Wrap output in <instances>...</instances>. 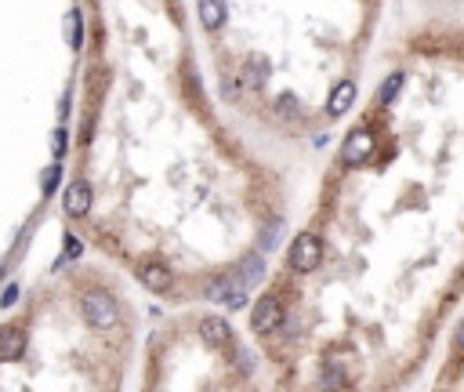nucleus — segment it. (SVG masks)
Returning a JSON list of instances; mask_svg holds the SVG:
<instances>
[{
    "label": "nucleus",
    "mask_w": 464,
    "mask_h": 392,
    "mask_svg": "<svg viewBox=\"0 0 464 392\" xmlns=\"http://www.w3.org/2000/svg\"><path fill=\"white\" fill-rule=\"evenodd\" d=\"M403 84H407V77H403V73H392V77H388V80L381 84V95H378V99H381V102L388 106V102H392V99L399 95V87H403Z\"/></svg>",
    "instance_id": "nucleus-12"
},
{
    "label": "nucleus",
    "mask_w": 464,
    "mask_h": 392,
    "mask_svg": "<svg viewBox=\"0 0 464 392\" xmlns=\"http://www.w3.org/2000/svg\"><path fill=\"white\" fill-rule=\"evenodd\" d=\"M80 240L77 236H66V247H62V258H58V265H66V262H73V258H80Z\"/></svg>",
    "instance_id": "nucleus-15"
},
{
    "label": "nucleus",
    "mask_w": 464,
    "mask_h": 392,
    "mask_svg": "<svg viewBox=\"0 0 464 392\" xmlns=\"http://www.w3.org/2000/svg\"><path fill=\"white\" fill-rule=\"evenodd\" d=\"M200 338H203V345L222 349V345H229V342H232V327H229L222 316H207V320L200 323Z\"/></svg>",
    "instance_id": "nucleus-8"
},
{
    "label": "nucleus",
    "mask_w": 464,
    "mask_h": 392,
    "mask_svg": "<svg viewBox=\"0 0 464 392\" xmlns=\"http://www.w3.org/2000/svg\"><path fill=\"white\" fill-rule=\"evenodd\" d=\"M138 280H142V287L157 291V294L171 291V284H174L167 262H160V258H145V262H138Z\"/></svg>",
    "instance_id": "nucleus-5"
},
{
    "label": "nucleus",
    "mask_w": 464,
    "mask_h": 392,
    "mask_svg": "<svg viewBox=\"0 0 464 392\" xmlns=\"http://www.w3.org/2000/svg\"><path fill=\"white\" fill-rule=\"evenodd\" d=\"M276 106H280L283 116H294V113H298V99H294V95H280V102H276Z\"/></svg>",
    "instance_id": "nucleus-17"
},
{
    "label": "nucleus",
    "mask_w": 464,
    "mask_h": 392,
    "mask_svg": "<svg viewBox=\"0 0 464 392\" xmlns=\"http://www.w3.org/2000/svg\"><path fill=\"white\" fill-rule=\"evenodd\" d=\"M51 149H55V157H62V153H66V131H62V128L51 135Z\"/></svg>",
    "instance_id": "nucleus-18"
},
{
    "label": "nucleus",
    "mask_w": 464,
    "mask_h": 392,
    "mask_svg": "<svg viewBox=\"0 0 464 392\" xmlns=\"http://www.w3.org/2000/svg\"><path fill=\"white\" fill-rule=\"evenodd\" d=\"M356 102V84L352 80H341V84H334V91H330V102H327V113L330 116H345Z\"/></svg>",
    "instance_id": "nucleus-10"
},
{
    "label": "nucleus",
    "mask_w": 464,
    "mask_h": 392,
    "mask_svg": "<svg viewBox=\"0 0 464 392\" xmlns=\"http://www.w3.org/2000/svg\"><path fill=\"white\" fill-rule=\"evenodd\" d=\"M265 77H268V66L261 62V58H247L243 73H239V84H243V87H261Z\"/></svg>",
    "instance_id": "nucleus-11"
},
{
    "label": "nucleus",
    "mask_w": 464,
    "mask_h": 392,
    "mask_svg": "<svg viewBox=\"0 0 464 392\" xmlns=\"http://www.w3.org/2000/svg\"><path fill=\"white\" fill-rule=\"evenodd\" d=\"M66 40H69L73 47H80V40H84V29H80V11H69V15H66Z\"/></svg>",
    "instance_id": "nucleus-13"
},
{
    "label": "nucleus",
    "mask_w": 464,
    "mask_h": 392,
    "mask_svg": "<svg viewBox=\"0 0 464 392\" xmlns=\"http://www.w3.org/2000/svg\"><path fill=\"white\" fill-rule=\"evenodd\" d=\"M91 200H95V189H91L87 178H73L66 186V196H62V207H66L69 218H84L91 211Z\"/></svg>",
    "instance_id": "nucleus-4"
},
{
    "label": "nucleus",
    "mask_w": 464,
    "mask_h": 392,
    "mask_svg": "<svg viewBox=\"0 0 464 392\" xmlns=\"http://www.w3.org/2000/svg\"><path fill=\"white\" fill-rule=\"evenodd\" d=\"M196 15L203 22V29H222L225 18H229V8H225V0H196Z\"/></svg>",
    "instance_id": "nucleus-9"
},
{
    "label": "nucleus",
    "mask_w": 464,
    "mask_h": 392,
    "mask_svg": "<svg viewBox=\"0 0 464 392\" xmlns=\"http://www.w3.org/2000/svg\"><path fill=\"white\" fill-rule=\"evenodd\" d=\"M319 262H323V240L316 233H301L290 244V269L301 273V276H308V273L319 269Z\"/></svg>",
    "instance_id": "nucleus-2"
},
{
    "label": "nucleus",
    "mask_w": 464,
    "mask_h": 392,
    "mask_svg": "<svg viewBox=\"0 0 464 392\" xmlns=\"http://www.w3.org/2000/svg\"><path fill=\"white\" fill-rule=\"evenodd\" d=\"M261 273H265V262H261V258H251V262L243 265V273H239V276H243V284H247V287H251V284H258V280H261Z\"/></svg>",
    "instance_id": "nucleus-14"
},
{
    "label": "nucleus",
    "mask_w": 464,
    "mask_h": 392,
    "mask_svg": "<svg viewBox=\"0 0 464 392\" xmlns=\"http://www.w3.org/2000/svg\"><path fill=\"white\" fill-rule=\"evenodd\" d=\"M457 342H460V345H464V323H460V327H457Z\"/></svg>",
    "instance_id": "nucleus-20"
},
{
    "label": "nucleus",
    "mask_w": 464,
    "mask_h": 392,
    "mask_svg": "<svg viewBox=\"0 0 464 392\" xmlns=\"http://www.w3.org/2000/svg\"><path fill=\"white\" fill-rule=\"evenodd\" d=\"M80 316L87 320V327H95V330H109V327H116V320H120V306H116V298L109 294V291H87L84 298H80Z\"/></svg>",
    "instance_id": "nucleus-1"
},
{
    "label": "nucleus",
    "mask_w": 464,
    "mask_h": 392,
    "mask_svg": "<svg viewBox=\"0 0 464 392\" xmlns=\"http://www.w3.org/2000/svg\"><path fill=\"white\" fill-rule=\"evenodd\" d=\"M283 323V306H280V298H272V294H261L258 298V306L251 313V327L258 330V335H272L276 327Z\"/></svg>",
    "instance_id": "nucleus-3"
},
{
    "label": "nucleus",
    "mask_w": 464,
    "mask_h": 392,
    "mask_svg": "<svg viewBox=\"0 0 464 392\" xmlns=\"http://www.w3.org/2000/svg\"><path fill=\"white\" fill-rule=\"evenodd\" d=\"M370 149H374V135H370L366 128H356L352 135H349V142H345V164H363L366 157H370Z\"/></svg>",
    "instance_id": "nucleus-7"
},
{
    "label": "nucleus",
    "mask_w": 464,
    "mask_h": 392,
    "mask_svg": "<svg viewBox=\"0 0 464 392\" xmlns=\"http://www.w3.org/2000/svg\"><path fill=\"white\" fill-rule=\"evenodd\" d=\"M58 178H62V167H58V164L44 171V178H40V186H44V193H55V186H58Z\"/></svg>",
    "instance_id": "nucleus-16"
},
{
    "label": "nucleus",
    "mask_w": 464,
    "mask_h": 392,
    "mask_svg": "<svg viewBox=\"0 0 464 392\" xmlns=\"http://www.w3.org/2000/svg\"><path fill=\"white\" fill-rule=\"evenodd\" d=\"M26 352V330L22 327H0V364H15Z\"/></svg>",
    "instance_id": "nucleus-6"
},
{
    "label": "nucleus",
    "mask_w": 464,
    "mask_h": 392,
    "mask_svg": "<svg viewBox=\"0 0 464 392\" xmlns=\"http://www.w3.org/2000/svg\"><path fill=\"white\" fill-rule=\"evenodd\" d=\"M0 301H4V306H15V301H18V284H11V287L4 291V298H0Z\"/></svg>",
    "instance_id": "nucleus-19"
}]
</instances>
